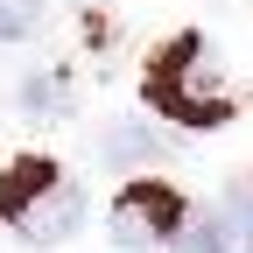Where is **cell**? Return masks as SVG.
Here are the masks:
<instances>
[{
	"instance_id": "9",
	"label": "cell",
	"mask_w": 253,
	"mask_h": 253,
	"mask_svg": "<svg viewBox=\"0 0 253 253\" xmlns=\"http://www.w3.org/2000/svg\"><path fill=\"white\" fill-rule=\"evenodd\" d=\"M225 225H232V232H239V246L253 253V190H239V197L225 204Z\"/></svg>"
},
{
	"instance_id": "8",
	"label": "cell",
	"mask_w": 253,
	"mask_h": 253,
	"mask_svg": "<svg viewBox=\"0 0 253 253\" xmlns=\"http://www.w3.org/2000/svg\"><path fill=\"white\" fill-rule=\"evenodd\" d=\"M42 21H49V0H0V49H7V42H28Z\"/></svg>"
},
{
	"instance_id": "6",
	"label": "cell",
	"mask_w": 253,
	"mask_h": 253,
	"mask_svg": "<svg viewBox=\"0 0 253 253\" xmlns=\"http://www.w3.org/2000/svg\"><path fill=\"white\" fill-rule=\"evenodd\" d=\"M21 106L28 113H71V78H63V71H28L21 78Z\"/></svg>"
},
{
	"instance_id": "3",
	"label": "cell",
	"mask_w": 253,
	"mask_h": 253,
	"mask_svg": "<svg viewBox=\"0 0 253 253\" xmlns=\"http://www.w3.org/2000/svg\"><path fill=\"white\" fill-rule=\"evenodd\" d=\"M78 225H84V190H78V183H49L36 204L14 211V232H21L28 246H63Z\"/></svg>"
},
{
	"instance_id": "2",
	"label": "cell",
	"mask_w": 253,
	"mask_h": 253,
	"mask_svg": "<svg viewBox=\"0 0 253 253\" xmlns=\"http://www.w3.org/2000/svg\"><path fill=\"white\" fill-rule=\"evenodd\" d=\"M183 225H190V204H183V190H169V183H134V190H120V204H113V239L126 253L169 246Z\"/></svg>"
},
{
	"instance_id": "7",
	"label": "cell",
	"mask_w": 253,
	"mask_h": 253,
	"mask_svg": "<svg viewBox=\"0 0 253 253\" xmlns=\"http://www.w3.org/2000/svg\"><path fill=\"white\" fill-rule=\"evenodd\" d=\"M183 253H225L232 246V225H225V211H190V225L176 232Z\"/></svg>"
},
{
	"instance_id": "5",
	"label": "cell",
	"mask_w": 253,
	"mask_h": 253,
	"mask_svg": "<svg viewBox=\"0 0 253 253\" xmlns=\"http://www.w3.org/2000/svg\"><path fill=\"white\" fill-rule=\"evenodd\" d=\"M162 141H169V134H155V126H141V120H120L113 134L99 141V155H106V162H155Z\"/></svg>"
},
{
	"instance_id": "1",
	"label": "cell",
	"mask_w": 253,
	"mask_h": 253,
	"mask_svg": "<svg viewBox=\"0 0 253 253\" xmlns=\"http://www.w3.org/2000/svg\"><path fill=\"white\" fill-rule=\"evenodd\" d=\"M148 106L162 120H183V126H211L225 113V78L211 71L204 36H176L148 56Z\"/></svg>"
},
{
	"instance_id": "4",
	"label": "cell",
	"mask_w": 253,
	"mask_h": 253,
	"mask_svg": "<svg viewBox=\"0 0 253 253\" xmlns=\"http://www.w3.org/2000/svg\"><path fill=\"white\" fill-rule=\"evenodd\" d=\"M49 183H63L56 176V162H42V155H28V162H14V169H0V211H21V204H36Z\"/></svg>"
}]
</instances>
